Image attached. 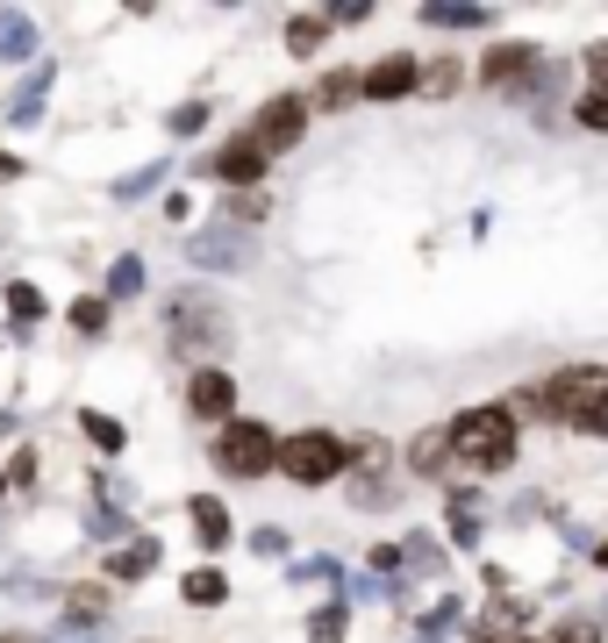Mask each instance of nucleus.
<instances>
[{"label":"nucleus","mask_w":608,"mask_h":643,"mask_svg":"<svg viewBox=\"0 0 608 643\" xmlns=\"http://www.w3.org/2000/svg\"><path fill=\"white\" fill-rule=\"evenodd\" d=\"M537 415L608 436V365H566L552 387H537Z\"/></svg>","instance_id":"1"},{"label":"nucleus","mask_w":608,"mask_h":643,"mask_svg":"<svg viewBox=\"0 0 608 643\" xmlns=\"http://www.w3.org/2000/svg\"><path fill=\"white\" fill-rule=\"evenodd\" d=\"M444 436H451V451H459L473 472H509L515 451H523V429H515V415H509L501 401H494V408H465V415L451 422Z\"/></svg>","instance_id":"2"},{"label":"nucleus","mask_w":608,"mask_h":643,"mask_svg":"<svg viewBox=\"0 0 608 643\" xmlns=\"http://www.w3.org/2000/svg\"><path fill=\"white\" fill-rule=\"evenodd\" d=\"M272 465H280L294 486H329L344 472V436H329V429H301V436L280 443V457H272Z\"/></svg>","instance_id":"3"},{"label":"nucleus","mask_w":608,"mask_h":643,"mask_svg":"<svg viewBox=\"0 0 608 643\" xmlns=\"http://www.w3.org/2000/svg\"><path fill=\"white\" fill-rule=\"evenodd\" d=\"M272 457H280V436H272L265 422H230L216 443V465L230 472V479H258V472H272Z\"/></svg>","instance_id":"4"},{"label":"nucleus","mask_w":608,"mask_h":643,"mask_svg":"<svg viewBox=\"0 0 608 643\" xmlns=\"http://www.w3.org/2000/svg\"><path fill=\"white\" fill-rule=\"evenodd\" d=\"M301 129H308V101H294V94H286V101H265V115L251 122V144L272 158V150L301 144Z\"/></svg>","instance_id":"5"},{"label":"nucleus","mask_w":608,"mask_h":643,"mask_svg":"<svg viewBox=\"0 0 608 643\" xmlns=\"http://www.w3.org/2000/svg\"><path fill=\"white\" fill-rule=\"evenodd\" d=\"M208 172L230 179V187H258V179H265V150H258L251 136H237V144H222L216 158H208Z\"/></svg>","instance_id":"6"},{"label":"nucleus","mask_w":608,"mask_h":643,"mask_svg":"<svg viewBox=\"0 0 608 643\" xmlns=\"http://www.w3.org/2000/svg\"><path fill=\"white\" fill-rule=\"evenodd\" d=\"M187 408H193L201 422H230V408H237V379H230V372H193Z\"/></svg>","instance_id":"7"},{"label":"nucleus","mask_w":608,"mask_h":643,"mask_svg":"<svg viewBox=\"0 0 608 643\" xmlns=\"http://www.w3.org/2000/svg\"><path fill=\"white\" fill-rule=\"evenodd\" d=\"M358 94L365 101H401V94H416V57H379V65L358 80Z\"/></svg>","instance_id":"8"},{"label":"nucleus","mask_w":608,"mask_h":643,"mask_svg":"<svg viewBox=\"0 0 608 643\" xmlns=\"http://www.w3.org/2000/svg\"><path fill=\"white\" fill-rule=\"evenodd\" d=\"M444 465H451V436H444V429H422V436L408 443V472H422V479H444Z\"/></svg>","instance_id":"9"},{"label":"nucleus","mask_w":608,"mask_h":643,"mask_svg":"<svg viewBox=\"0 0 608 643\" xmlns=\"http://www.w3.org/2000/svg\"><path fill=\"white\" fill-rule=\"evenodd\" d=\"M530 65H537V51H530V43H501V51L486 57V86H509V80H530Z\"/></svg>","instance_id":"10"},{"label":"nucleus","mask_w":608,"mask_h":643,"mask_svg":"<svg viewBox=\"0 0 608 643\" xmlns=\"http://www.w3.org/2000/svg\"><path fill=\"white\" fill-rule=\"evenodd\" d=\"M193 529H201V544L208 550H222V544H230V515H222V500H193Z\"/></svg>","instance_id":"11"},{"label":"nucleus","mask_w":608,"mask_h":643,"mask_svg":"<svg viewBox=\"0 0 608 643\" xmlns=\"http://www.w3.org/2000/svg\"><path fill=\"white\" fill-rule=\"evenodd\" d=\"M150 565H158V544H150V536H144V544H129V550H115V558H108V572H115V579H144V572H150Z\"/></svg>","instance_id":"12"},{"label":"nucleus","mask_w":608,"mask_h":643,"mask_svg":"<svg viewBox=\"0 0 608 643\" xmlns=\"http://www.w3.org/2000/svg\"><path fill=\"white\" fill-rule=\"evenodd\" d=\"M358 101V72H323V86H315V107H344Z\"/></svg>","instance_id":"13"},{"label":"nucleus","mask_w":608,"mask_h":643,"mask_svg":"<svg viewBox=\"0 0 608 643\" xmlns=\"http://www.w3.org/2000/svg\"><path fill=\"white\" fill-rule=\"evenodd\" d=\"M323 29H329V14H294V22H286V51H315Z\"/></svg>","instance_id":"14"},{"label":"nucleus","mask_w":608,"mask_h":643,"mask_svg":"<svg viewBox=\"0 0 608 643\" xmlns=\"http://www.w3.org/2000/svg\"><path fill=\"white\" fill-rule=\"evenodd\" d=\"M222 593H230V579H222V572H187V601L193 608H216Z\"/></svg>","instance_id":"15"},{"label":"nucleus","mask_w":608,"mask_h":643,"mask_svg":"<svg viewBox=\"0 0 608 643\" xmlns=\"http://www.w3.org/2000/svg\"><path fill=\"white\" fill-rule=\"evenodd\" d=\"M430 22H437V29H480L486 8H430Z\"/></svg>","instance_id":"16"},{"label":"nucleus","mask_w":608,"mask_h":643,"mask_svg":"<svg viewBox=\"0 0 608 643\" xmlns=\"http://www.w3.org/2000/svg\"><path fill=\"white\" fill-rule=\"evenodd\" d=\"M459 80H465V72H459V57H444V65H430V80H422V86H430V94L444 101V94H459Z\"/></svg>","instance_id":"17"},{"label":"nucleus","mask_w":608,"mask_h":643,"mask_svg":"<svg viewBox=\"0 0 608 643\" xmlns=\"http://www.w3.org/2000/svg\"><path fill=\"white\" fill-rule=\"evenodd\" d=\"M552 643H601V630L587 615H573V622H558V630H552Z\"/></svg>","instance_id":"18"},{"label":"nucleus","mask_w":608,"mask_h":643,"mask_svg":"<svg viewBox=\"0 0 608 643\" xmlns=\"http://www.w3.org/2000/svg\"><path fill=\"white\" fill-rule=\"evenodd\" d=\"M573 115H580L587 129H601V136H608V94H580V107H573Z\"/></svg>","instance_id":"19"},{"label":"nucleus","mask_w":608,"mask_h":643,"mask_svg":"<svg viewBox=\"0 0 608 643\" xmlns=\"http://www.w3.org/2000/svg\"><path fill=\"white\" fill-rule=\"evenodd\" d=\"M8 308L22 315V322H36L43 315V294H36V286H8Z\"/></svg>","instance_id":"20"},{"label":"nucleus","mask_w":608,"mask_h":643,"mask_svg":"<svg viewBox=\"0 0 608 643\" xmlns=\"http://www.w3.org/2000/svg\"><path fill=\"white\" fill-rule=\"evenodd\" d=\"M587 94H608V43L587 51Z\"/></svg>","instance_id":"21"},{"label":"nucleus","mask_w":608,"mask_h":643,"mask_svg":"<svg viewBox=\"0 0 608 643\" xmlns=\"http://www.w3.org/2000/svg\"><path fill=\"white\" fill-rule=\"evenodd\" d=\"M86 436H94L101 451H122V422H108V415H86Z\"/></svg>","instance_id":"22"},{"label":"nucleus","mask_w":608,"mask_h":643,"mask_svg":"<svg viewBox=\"0 0 608 643\" xmlns=\"http://www.w3.org/2000/svg\"><path fill=\"white\" fill-rule=\"evenodd\" d=\"M315 643H344V608H323V615H315Z\"/></svg>","instance_id":"23"},{"label":"nucleus","mask_w":608,"mask_h":643,"mask_svg":"<svg viewBox=\"0 0 608 643\" xmlns=\"http://www.w3.org/2000/svg\"><path fill=\"white\" fill-rule=\"evenodd\" d=\"M101 322H108L101 301H72V329H101Z\"/></svg>","instance_id":"24"},{"label":"nucleus","mask_w":608,"mask_h":643,"mask_svg":"<svg viewBox=\"0 0 608 643\" xmlns=\"http://www.w3.org/2000/svg\"><path fill=\"white\" fill-rule=\"evenodd\" d=\"M136 286H144V265H136V257H122V265H115V294H136Z\"/></svg>","instance_id":"25"},{"label":"nucleus","mask_w":608,"mask_h":643,"mask_svg":"<svg viewBox=\"0 0 608 643\" xmlns=\"http://www.w3.org/2000/svg\"><path fill=\"white\" fill-rule=\"evenodd\" d=\"M595 565H601V572H608V544H601V550H595Z\"/></svg>","instance_id":"26"},{"label":"nucleus","mask_w":608,"mask_h":643,"mask_svg":"<svg viewBox=\"0 0 608 643\" xmlns=\"http://www.w3.org/2000/svg\"><path fill=\"white\" fill-rule=\"evenodd\" d=\"M0 643H29V636H0Z\"/></svg>","instance_id":"27"},{"label":"nucleus","mask_w":608,"mask_h":643,"mask_svg":"<svg viewBox=\"0 0 608 643\" xmlns=\"http://www.w3.org/2000/svg\"><path fill=\"white\" fill-rule=\"evenodd\" d=\"M0 486H8V479H0Z\"/></svg>","instance_id":"28"}]
</instances>
